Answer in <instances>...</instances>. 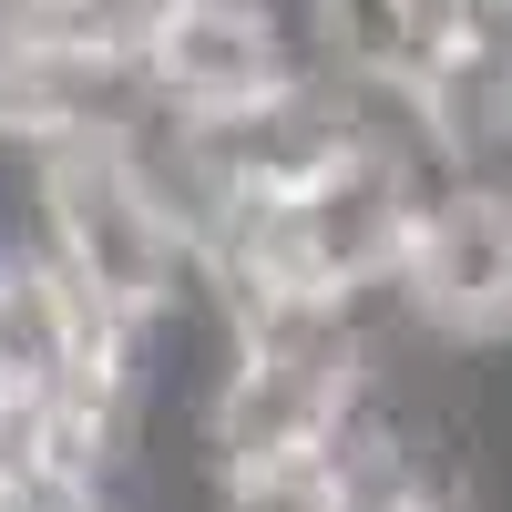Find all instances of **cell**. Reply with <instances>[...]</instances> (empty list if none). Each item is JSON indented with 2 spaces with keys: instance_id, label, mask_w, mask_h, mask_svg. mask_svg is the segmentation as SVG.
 Segmentation results:
<instances>
[{
  "instance_id": "cell-1",
  "label": "cell",
  "mask_w": 512,
  "mask_h": 512,
  "mask_svg": "<svg viewBox=\"0 0 512 512\" xmlns=\"http://www.w3.org/2000/svg\"><path fill=\"white\" fill-rule=\"evenodd\" d=\"M308 72L318 52H308L297 0H164L134 31V103L164 123H195V134L267 113Z\"/></svg>"
}]
</instances>
